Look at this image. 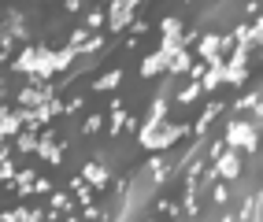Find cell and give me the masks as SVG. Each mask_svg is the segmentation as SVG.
Here are the masks:
<instances>
[{
    "label": "cell",
    "instance_id": "obj_1",
    "mask_svg": "<svg viewBox=\"0 0 263 222\" xmlns=\"http://www.w3.org/2000/svg\"><path fill=\"white\" fill-rule=\"evenodd\" d=\"M222 145L226 148H245V152H256L259 148V126L252 123V118H230L222 130Z\"/></svg>",
    "mask_w": 263,
    "mask_h": 222
},
{
    "label": "cell",
    "instance_id": "obj_2",
    "mask_svg": "<svg viewBox=\"0 0 263 222\" xmlns=\"http://www.w3.org/2000/svg\"><path fill=\"white\" fill-rule=\"evenodd\" d=\"M185 133H189V126H171V123H163V126H156V130H148V133H137V145L148 148V152H160V148L178 145Z\"/></svg>",
    "mask_w": 263,
    "mask_h": 222
},
{
    "label": "cell",
    "instance_id": "obj_3",
    "mask_svg": "<svg viewBox=\"0 0 263 222\" xmlns=\"http://www.w3.org/2000/svg\"><path fill=\"white\" fill-rule=\"evenodd\" d=\"M212 167H215V174H219L222 181H237V178H241V167H245V163H241V152L226 148V152H222V156H219V159H215Z\"/></svg>",
    "mask_w": 263,
    "mask_h": 222
},
{
    "label": "cell",
    "instance_id": "obj_4",
    "mask_svg": "<svg viewBox=\"0 0 263 222\" xmlns=\"http://www.w3.org/2000/svg\"><path fill=\"white\" fill-rule=\"evenodd\" d=\"M134 11H137L134 0H115V4L108 8V26H111L115 33L126 30V26H134Z\"/></svg>",
    "mask_w": 263,
    "mask_h": 222
},
{
    "label": "cell",
    "instance_id": "obj_5",
    "mask_svg": "<svg viewBox=\"0 0 263 222\" xmlns=\"http://www.w3.org/2000/svg\"><path fill=\"white\" fill-rule=\"evenodd\" d=\"M37 156L52 167H60L63 163V145H56V130H45L41 133V141H37Z\"/></svg>",
    "mask_w": 263,
    "mask_h": 222
},
{
    "label": "cell",
    "instance_id": "obj_6",
    "mask_svg": "<svg viewBox=\"0 0 263 222\" xmlns=\"http://www.w3.org/2000/svg\"><path fill=\"white\" fill-rule=\"evenodd\" d=\"M222 82H226V59L219 56V59H212V63H208V74L200 78V89H204V93H215Z\"/></svg>",
    "mask_w": 263,
    "mask_h": 222
},
{
    "label": "cell",
    "instance_id": "obj_7",
    "mask_svg": "<svg viewBox=\"0 0 263 222\" xmlns=\"http://www.w3.org/2000/svg\"><path fill=\"white\" fill-rule=\"evenodd\" d=\"M33 67H37V45H26L23 52L11 59V71L15 74H33Z\"/></svg>",
    "mask_w": 263,
    "mask_h": 222
},
{
    "label": "cell",
    "instance_id": "obj_8",
    "mask_svg": "<svg viewBox=\"0 0 263 222\" xmlns=\"http://www.w3.org/2000/svg\"><path fill=\"white\" fill-rule=\"evenodd\" d=\"M82 178L93 185V189H104V185L111 181V174H108V167H100V163H82Z\"/></svg>",
    "mask_w": 263,
    "mask_h": 222
},
{
    "label": "cell",
    "instance_id": "obj_9",
    "mask_svg": "<svg viewBox=\"0 0 263 222\" xmlns=\"http://www.w3.org/2000/svg\"><path fill=\"white\" fill-rule=\"evenodd\" d=\"M160 74H167V59H163L160 52L145 56V59H141V78H160Z\"/></svg>",
    "mask_w": 263,
    "mask_h": 222
},
{
    "label": "cell",
    "instance_id": "obj_10",
    "mask_svg": "<svg viewBox=\"0 0 263 222\" xmlns=\"http://www.w3.org/2000/svg\"><path fill=\"white\" fill-rule=\"evenodd\" d=\"M189 71H193V56H189V48H182V52L167 63V78H178V74H189Z\"/></svg>",
    "mask_w": 263,
    "mask_h": 222
},
{
    "label": "cell",
    "instance_id": "obj_11",
    "mask_svg": "<svg viewBox=\"0 0 263 222\" xmlns=\"http://www.w3.org/2000/svg\"><path fill=\"white\" fill-rule=\"evenodd\" d=\"M122 74H126V71H119V67H115V71L100 74V78L93 82V89H97V93H111V89H119V85H122Z\"/></svg>",
    "mask_w": 263,
    "mask_h": 222
},
{
    "label": "cell",
    "instance_id": "obj_12",
    "mask_svg": "<svg viewBox=\"0 0 263 222\" xmlns=\"http://www.w3.org/2000/svg\"><path fill=\"white\" fill-rule=\"evenodd\" d=\"M33 181H37V174H33V170L26 167V170H19V174H15L11 189H19V196H30V193H33Z\"/></svg>",
    "mask_w": 263,
    "mask_h": 222
},
{
    "label": "cell",
    "instance_id": "obj_13",
    "mask_svg": "<svg viewBox=\"0 0 263 222\" xmlns=\"http://www.w3.org/2000/svg\"><path fill=\"white\" fill-rule=\"evenodd\" d=\"M259 104H263V89H252V93H245L234 108H237V111H252V115H256V111H259Z\"/></svg>",
    "mask_w": 263,
    "mask_h": 222
},
{
    "label": "cell",
    "instance_id": "obj_14",
    "mask_svg": "<svg viewBox=\"0 0 263 222\" xmlns=\"http://www.w3.org/2000/svg\"><path fill=\"white\" fill-rule=\"evenodd\" d=\"M37 130H23L19 133V137H15V148H19V152H37Z\"/></svg>",
    "mask_w": 263,
    "mask_h": 222
},
{
    "label": "cell",
    "instance_id": "obj_15",
    "mask_svg": "<svg viewBox=\"0 0 263 222\" xmlns=\"http://www.w3.org/2000/svg\"><path fill=\"white\" fill-rule=\"evenodd\" d=\"M200 82H189L185 85V89H178V96H174V100H178V104H197V100H200Z\"/></svg>",
    "mask_w": 263,
    "mask_h": 222
},
{
    "label": "cell",
    "instance_id": "obj_16",
    "mask_svg": "<svg viewBox=\"0 0 263 222\" xmlns=\"http://www.w3.org/2000/svg\"><path fill=\"white\" fill-rule=\"evenodd\" d=\"M160 33H163V37H182V19H178V15H167V19L160 23Z\"/></svg>",
    "mask_w": 263,
    "mask_h": 222
},
{
    "label": "cell",
    "instance_id": "obj_17",
    "mask_svg": "<svg viewBox=\"0 0 263 222\" xmlns=\"http://www.w3.org/2000/svg\"><path fill=\"white\" fill-rule=\"evenodd\" d=\"M74 63V48H56V74H63Z\"/></svg>",
    "mask_w": 263,
    "mask_h": 222
},
{
    "label": "cell",
    "instance_id": "obj_18",
    "mask_svg": "<svg viewBox=\"0 0 263 222\" xmlns=\"http://www.w3.org/2000/svg\"><path fill=\"white\" fill-rule=\"evenodd\" d=\"M104 26V8H89L85 11V30H100Z\"/></svg>",
    "mask_w": 263,
    "mask_h": 222
},
{
    "label": "cell",
    "instance_id": "obj_19",
    "mask_svg": "<svg viewBox=\"0 0 263 222\" xmlns=\"http://www.w3.org/2000/svg\"><path fill=\"white\" fill-rule=\"evenodd\" d=\"M104 48H108V45H104V37H89V41L78 48V56H93V52H104Z\"/></svg>",
    "mask_w": 263,
    "mask_h": 222
},
{
    "label": "cell",
    "instance_id": "obj_20",
    "mask_svg": "<svg viewBox=\"0 0 263 222\" xmlns=\"http://www.w3.org/2000/svg\"><path fill=\"white\" fill-rule=\"evenodd\" d=\"M230 196H234V193H230V185H226V181H215V185H212V200H215V204H226Z\"/></svg>",
    "mask_w": 263,
    "mask_h": 222
},
{
    "label": "cell",
    "instance_id": "obj_21",
    "mask_svg": "<svg viewBox=\"0 0 263 222\" xmlns=\"http://www.w3.org/2000/svg\"><path fill=\"white\" fill-rule=\"evenodd\" d=\"M11 178H15V163H11V156H4L0 159V185L11 181Z\"/></svg>",
    "mask_w": 263,
    "mask_h": 222
},
{
    "label": "cell",
    "instance_id": "obj_22",
    "mask_svg": "<svg viewBox=\"0 0 263 222\" xmlns=\"http://www.w3.org/2000/svg\"><path fill=\"white\" fill-rule=\"evenodd\" d=\"M104 126V115H89V118H85V133H97Z\"/></svg>",
    "mask_w": 263,
    "mask_h": 222
},
{
    "label": "cell",
    "instance_id": "obj_23",
    "mask_svg": "<svg viewBox=\"0 0 263 222\" xmlns=\"http://www.w3.org/2000/svg\"><path fill=\"white\" fill-rule=\"evenodd\" d=\"M52 208H56V211H67V208H71V200H67L63 193H52Z\"/></svg>",
    "mask_w": 263,
    "mask_h": 222
},
{
    "label": "cell",
    "instance_id": "obj_24",
    "mask_svg": "<svg viewBox=\"0 0 263 222\" xmlns=\"http://www.w3.org/2000/svg\"><path fill=\"white\" fill-rule=\"evenodd\" d=\"M82 108H85V100H82V96H74V100H67V104H63L67 115H74V111H82Z\"/></svg>",
    "mask_w": 263,
    "mask_h": 222
},
{
    "label": "cell",
    "instance_id": "obj_25",
    "mask_svg": "<svg viewBox=\"0 0 263 222\" xmlns=\"http://www.w3.org/2000/svg\"><path fill=\"white\" fill-rule=\"evenodd\" d=\"M33 193L48 196V193H52V181H48V178H37V181H33Z\"/></svg>",
    "mask_w": 263,
    "mask_h": 222
},
{
    "label": "cell",
    "instance_id": "obj_26",
    "mask_svg": "<svg viewBox=\"0 0 263 222\" xmlns=\"http://www.w3.org/2000/svg\"><path fill=\"white\" fill-rule=\"evenodd\" d=\"M145 30H148V23H145V19H134V41H137V37H141V33H145Z\"/></svg>",
    "mask_w": 263,
    "mask_h": 222
},
{
    "label": "cell",
    "instance_id": "obj_27",
    "mask_svg": "<svg viewBox=\"0 0 263 222\" xmlns=\"http://www.w3.org/2000/svg\"><path fill=\"white\" fill-rule=\"evenodd\" d=\"M256 115H259V123H263V104H259V111H256Z\"/></svg>",
    "mask_w": 263,
    "mask_h": 222
}]
</instances>
